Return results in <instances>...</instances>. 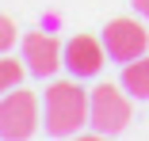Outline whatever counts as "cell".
Masks as SVG:
<instances>
[{"label":"cell","mask_w":149,"mask_h":141,"mask_svg":"<svg viewBox=\"0 0 149 141\" xmlns=\"http://www.w3.org/2000/svg\"><path fill=\"white\" fill-rule=\"evenodd\" d=\"M42 126L50 137H73L88 126V92L73 80H54L42 95Z\"/></svg>","instance_id":"cell-1"},{"label":"cell","mask_w":149,"mask_h":141,"mask_svg":"<svg viewBox=\"0 0 149 141\" xmlns=\"http://www.w3.org/2000/svg\"><path fill=\"white\" fill-rule=\"evenodd\" d=\"M23 65L35 76H54L65 65V46L46 31H31V35H23Z\"/></svg>","instance_id":"cell-5"},{"label":"cell","mask_w":149,"mask_h":141,"mask_svg":"<svg viewBox=\"0 0 149 141\" xmlns=\"http://www.w3.org/2000/svg\"><path fill=\"white\" fill-rule=\"evenodd\" d=\"M123 88H126L134 99H149V53L126 61V69H123Z\"/></svg>","instance_id":"cell-7"},{"label":"cell","mask_w":149,"mask_h":141,"mask_svg":"<svg viewBox=\"0 0 149 141\" xmlns=\"http://www.w3.org/2000/svg\"><path fill=\"white\" fill-rule=\"evenodd\" d=\"M42 126L38 118V95L35 92H8V95H0V137L4 141H27V137H35Z\"/></svg>","instance_id":"cell-3"},{"label":"cell","mask_w":149,"mask_h":141,"mask_svg":"<svg viewBox=\"0 0 149 141\" xmlns=\"http://www.w3.org/2000/svg\"><path fill=\"white\" fill-rule=\"evenodd\" d=\"M130 4L138 8V15H145V19H149V0H130Z\"/></svg>","instance_id":"cell-10"},{"label":"cell","mask_w":149,"mask_h":141,"mask_svg":"<svg viewBox=\"0 0 149 141\" xmlns=\"http://www.w3.org/2000/svg\"><path fill=\"white\" fill-rule=\"evenodd\" d=\"M149 46V35H145V27L138 19H111L103 27V50H107V57L111 61H134L141 57Z\"/></svg>","instance_id":"cell-4"},{"label":"cell","mask_w":149,"mask_h":141,"mask_svg":"<svg viewBox=\"0 0 149 141\" xmlns=\"http://www.w3.org/2000/svg\"><path fill=\"white\" fill-rule=\"evenodd\" d=\"M12 42H15V23H12L8 15H0V53H8Z\"/></svg>","instance_id":"cell-9"},{"label":"cell","mask_w":149,"mask_h":141,"mask_svg":"<svg viewBox=\"0 0 149 141\" xmlns=\"http://www.w3.org/2000/svg\"><path fill=\"white\" fill-rule=\"evenodd\" d=\"M130 122V99L126 92H118L115 84H96L88 92V126L100 137L107 133H123Z\"/></svg>","instance_id":"cell-2"},{"label":"cell","mask_w":149,"mask_h":141,"mask_svg":"<svg viewBox=\"0 0 149 141\" xmlns=\"http://www.w3.org/2000/svg\"><path fill=\"white\" fill-rule=\"evenodd\" d=\"M103 38H92V35H73L65 42V69L69 76H96L103 69Z\"/></svg>","instance_id":"cell-6"},{"label":"cell","mask_w":149,"mask_h":141,"mask_svg":"<svg viewBox=\"0 0 149 141\" xmlns=\"http://www.w3.org/2000/svg\"><path fill=\"white\" fill-rule=\"evenodd\" d=\"M23 73H27V65H23V61L8 57V53H0V95L15 92L19 84H23Z\"/></svg>","instance_id":"cell-8"}]
</instances>
